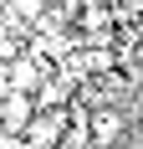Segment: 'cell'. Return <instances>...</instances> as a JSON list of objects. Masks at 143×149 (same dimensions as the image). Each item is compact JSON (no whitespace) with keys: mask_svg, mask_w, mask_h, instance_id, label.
I'll use <instances>...</instances> for the list:
<instances>
[{"mask_svg":"<svg viewBox=\"0 0 143 149\" xmlns=\"http://www.w3.org/2000/svg\"><path fill=\"white\" fill-rule=\"evenodd\" d=\"M133 149H143V134H138V139H133Z\"/></svg>","mask_w":143,"mask_h":149,"instance_id":"6","label":"cell"},{"mask_svg":"<svg viewBox=\"0 0 143 149\" xmlns=\"http://www.w3.org/2000/svg\"><path fill=\"white\" fill-rule=\"evenodd\" d=\"M67 123H72V108H36V118L26 123L31 149H51L61 134H67Z\"/></svg>","mask_w":143,"mask_h":149,"instance_id":"1","label":"cell"},{"mask_svg":"<svg viewBox=\"0 0 143 149\" xmlns=\"http://www.w3.org/2000/svg\"><path fill=\"white\" fill-rule=\"evenodd\" d=\"M82 149H118V144H92V139H87V144H82Z\"/></svg>","mask_w":143,"mask_h":149,"instance_id":"5","label":"cell"},{"mask_svg":"<svg viewBox=\"0 0 143 149\" xmlns=\"http://www.w3.org/2000/svg\"><path fill=\"white\" fill-rule=\"evenodd\" d=\"M133 62H138V67H143V36H138V41H133Z\"/></svg>","mask_w":143,"mask_h":149,"instance_id":"4","label":"cell"},{"mask_svg":"<svg viewBox=\"0 0 143 149\" xmlns=\"http://www.w3.org/2000/svg\"><path fill=\"white\" fill-rule=\"evenodd\" d=\"M87 139L92 144H118L123 139V113L118 108H92L87 113Z\"/></svg>","mask_w":143,"mask_h":149,"instance_id":"3","label":"cell"},{"mask_svg":"<svg viewBox=\"0 0 143 149\" xmlns=\"http://www.w3.org/2000/svg\"><path fill=\"white\" fill-rule=\"evenodd\" d=\"M36 118V93H10L0 98V129L5 134H26V123Z\"/></svg>","mask_w":143,"mask_h":149,"instance_id":"2","label":"cell"}]
</instances>
